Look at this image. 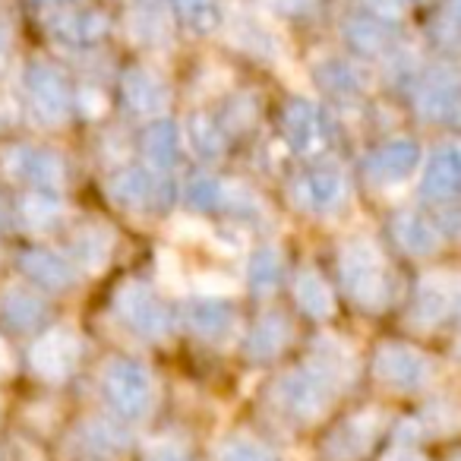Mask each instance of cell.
<instances>
[{
    "mask_svg": "<svg viewBox=\"0 0 461 461\" xmlns=\"http://www.w3.org/2000/svg\"><path fill=\"white\" fill-rule=\"evenodd\" d=\"M341 282L348 294L364 307H383L389 297V282H385V266L379 257L376 244L370 240H351L341 250Z\"/></svg>",
    "mask_w": 461,
    "mask_h": 461,
    "instance_id": "cell-1",
    "label": "cell"
},
{
    "mask_svg": "<svg viewBox=\"0 0 461 461\" xmlns=\"http://www.w3.org/2000/svg\"><path fill=\"white\" fill-rule=\"evenodd\" d=\"M104 395L114 404L117 414L130 417V420H142L152 411L155 385L142 364H136V360H114L108 366V373H104Z\"/></svg>",
    "mask_w": 461,
    "mask_h": 461,
    "instance_id": "cell-2",
    "label": "cell"
},
{
    "mask_svg": "<svg viewBox=\"0 0 461 461\" xmlns=\"http://www.w3.org/2000/svg\"><path fill=\"white\" fill-rule=\"evenodd\" d=\"M335 392L339 389H335L326 376H320L313 366H307V370L288 373V376L278 383V404H282L288 414L313 420V417H320L322 411L332 404Z\"/></svg>",
    "mask_w": 461,
    "mask_h": 461,
    "instance_id": "cell-3",
    "label": "cell"
},
{
    "mask_svg": "<svg viewBox=\"0 0 461 461\" xmlns=\"http://www.w3.org/2000/svg\"><path fill=\"white\" fill-rule=\"evenodd\" d=\"M117 313L133 332L146 335V339H161L171 329V316H167L165 303L146 285H127L117 294Z\"/></svg>",
    "mask_w": 461,
    "mask_h": 461,
    "instance_id": "cell-4",
    "label": "cell"
},
{
    "mask_svg": "<svg viewBox=\"0 0 461 461\" xmlns=\"http://www.w3.org/2000/svg\"><path fill=\"white\" fill-rule=\"evenodd\" d=\"M26 92L32 102L35 114L48 123H60L70 114V89H67L64 77L54 67L35 64L26 70Z\"/></svg>",
    "mask_w": 461,
    "mask_h": 461,
    "instance_id": "cell-5",
    "label": "cell"
},
{
    "mask_svg": "<svg viewBox=\"0 0 461 461\" xmlns=\"http://www.w3.org/2000/svg\"><path fill=\"white\" fill-rule=\"evenodd\" d=\"M376 376L398 392L420 389L429 379V364L420 351L408 345H389L376 354Z\"/></svg>",
    "mask_w": 461,
    "mask_h": 461,
    "instance_id": "cell-6",
    "label": "cell"
},
{
    "mask_svg": "<svg viewBox=\"0 0 461 461\" xmlns=\"http://www.w3.org/2000/svg\"><path fill=\"white\" fill-rule=\"evenodd\" d=\"M4 165L16 180H26L32 186H58L64 180V161L48 149L16 146L4 155Z\"/></svg>",
    "mask_w": 461,
    "mask_h": 461,
    "instance_id": "cell-7",
    "label": "cell"
},
{
    "mask_svg": "<svg viewBox=\"0 0 461 461\" xmlns=\"http://www.w3.org/2000/svg\"><path fill=\"white\" fill-rule=\"evenodd\" d=\"M282 127H285V140L294 152H316V149L326 142L329 127H326V117L316 104L310 102H291L288 111L282 117Z\"/></svg>",
    "mask_w": 461,
    "mask_h": 461,
    "instance_id": "cell-8",
    "label": "cell"
},
{
    "mask_svg": "<svg viewBox=\"0 0 461 461\" xmlns=\"http://www.w3.org/2000/svg\"><path fill=\"white\" fill-rule=\"evenodd\" d=\"M77 357H79V341L70 329H58V332L39 339L32 348V366L45 379H64L73 370Z\"/></svg>",
    "mask_w": 461,
    "mask_h": 461,
    "instance_id": "cell-9",
    "label": "cell"
},
{
    "mask_svg": "<svg viewBox=\"0 0 461 461\" xmlns=\"http://www.w3.org/2000/svg\"><path fill=\"white\" fill-rule=\"evenodd\" d=\"M417 165H420V149H417V142L392 140L370 155L366 171H370V177L379 180V184H402V180H408L411 174H414Z\"/></svg>",
    "mask_w": 461,
    "mask_h": 461,
    "instance_id": "cell-10",
    "label": "cell"
},
{
    "mask_svg": "<svg viewBox=\"0 0 461 461\" xmlns=\"http://www.w3.org/2000/svg\"><path fill=\"white\" fill-rule=\"evenodd\" d=\"M345 190H348L345 174L329 165L310 167V171L301 174V180H297V196L313 212H332L335 205L345 199Z\"/></svg>",
    "mask_w": 461,
    "mask_h": 461,
    "instance_id": "cell-11",
    "label": "cell"
},
{
    "mask_svg": "<svg viewBox=\"0 0 461 461\" xmlns=\"http://www.w3.org/2000/svg\"><path fill=\"white\" fill-rule=\"evenodd\" d=\"M458 307V278L452 272H433L420 282L417 291V313L427 322L448 320Z\"/></svg>",
    "mask_w": 461,
    "mask_h": 461,
    "instance_id": "cell-12",
    "label": "cell"
},
{
    "mask_svg": "<svg viewBox=\"0 0 461 461\" xmlns=\"http://www.w3.org/2000/svg\"><path fill=\"white\" fill-rule=\"evenodd\" d=\"M461 184V155L455 146H442L423 167V196L427 199H452Z\"/></svg>",
    "mask_w": 461,
    "mask_h": 461,
    "instance_id": "cell-13",
    "label": "cell"
},
{
    "mask_svg": "<svg viewBox=\"0 0 461 461\" xmlns=\"http://www.w3.org/2000/svg\"><path fill=\"white\" fill-rule=\"evenodd\" d=\"M130 32L142 45H167L171 41V14L165 0H133Z\"/></svg>",
    "mask_w": 461,
    "mask_h": 461,
    "instance_id": "cell-14",
    "label": "cell"
},
{
    "mask_svg": "<svg viewBox=\"0 0 461 461\" xmlns=\"http://www.w3.org/2000/svg\"><path fill=\"white\" fill-rule=\"evenodd\" d=\"M51 32L60 41H67V45L86 48L102 41V35L108 32V23L95 10H60L51 20Z\"/></svg>",
    "mask_w": 461,
    "mask_h": 461,
    "instance_id": "cell-15",
    "label": "cell"
},
{
    "mask_svg": "<svg viewBox=\"0 0 461 461\" xmlns=\"http://www.w3.org/2000/svg\"><path fill=\"white\" fill-rule=\"evenodd\" d=\"M123 98L136 114H158L167 108V86L149 70H130L123 77Z\"/></svg>",
    "mask_w": 461,
    "mask_h": 461,
    "instance_id": "cell-16",
    "label": "cell"
},
{
    "mask_svg": "<svg viewBox=\"0 0 461 461\" xmlns=\"http://www.w3.org/2000/svg\"><path fill=\"white\" fill-rule=\"evenodd\" d=\"M420 111L427 121L452 123L458 117V83L452 73H436L420 89Z\"/></svg>",
    "mask_w": 461,
    "mask_h": 461,
    "instance_id": "cell-17",
    "label": "cell"
},
{
    "mask_svg": "<svg viewBox=\"0 0 461 461\" xmlns=\"http://www.w3.org/2000/svg\"><path fill=\"white\" fill-rule=\"evenodd\" d=\"M108 193L114 203H121L123 209H149L158 199V186H155L152 174L140 171V167H127V171L114 174L108 184Z\"/></svg>",
    "mask_w": 461,
    "mask_h": 461,
    "instance_id": "cell-18",
    "label": "cell"
},
{
    "mask_svg": "<svg viewBox=\"0 0 461 461\" xmlns=\"http://www.w3.org/2000/svg\"><path fill=\"white\" fill-rule=\"evenodd\" d=\"M23 272H26L35 285L54 288V291L70 288L73 278H77L73 263H67L64 257H58V253H51V250H29L26 257H23Z\"/></svg>",
    "mask_w": 461,
    "mask_h": 461,
    "instance_id": "cell-19",
    "label": "cell"
},
{
    "mask_svg": "<svg viewBox=\"0 0 461 461\" xmlns=\"http://www.w3.org/2000/svg\"><path fill=\"white\" fill-rule=\"evenodd\" d=\"M310 366H313L320 376H326L335 389H339L341 383H348V376H351V370H354V366H351V351H348L339 339L316 341L313 354H310Z\"/></svg>",
    "mask_w": 461,
    "mask_h": 461,
    "instance_id": "cell-20",
    "label": "cell"
},
{
    "mask_svg": "<svg viewBox=\"0 0 461 461\" xmlns=\"http://www.w3.org/2000/svg\"><path fill=\"white\" fill-rule=\"evenodd\" d=\"M392 230H395L398 244H402L408 253H417V257H423V253H433L436 247H439V228H436L429 218L414 215V212H408V215H398L395 228H392Z\"/></svg>",
    "mask_w": 461,
    "mask_h": 461,
    "instance_id": "cell-21",
    "label": "cell"
},
{
    "mask_svg": "<svg viewBox=\"0 0 461 461\" xmlns=\"http://www.w3.org/2000/svg\"><path fill=\"white\" fill-rule=\"evenodd\" d=\"M142 152H146L149 165L158 167V171H167L174 167L180 152V133L171 121H155L152 127L146 130V140H142Z\"/></svg>",
    "mask_w": 461,
    "mask_h": 461,
    "instance_id": "cell-22",
    "label": "cell"
},
{
    "mask_svg": "<svg viewBox=\"0 0 461 461\" xmlns=\"http://www.w3.org/2000/svg\"><path fill=\"white\" fill-rule=\"evenodd\" d=\"M186 322H190V329L196 335H203V339H224V335L230 332V326H234V320H230V310L224 307L221 301H196L186 307Z\"/></svg>",
    "mask_w": 461,
    "mask_h": 461,
    "instance_id": "cell-23",
    "label": "cell"
},
{
    "mask_svg": "<svg viewBox=\"0 0 461 461\" xmlns=\"http://www.w3.org/2000/svg\"><path fill=\"white\" fill-rule=\"evenodd\" d=\"M345 39L364 58H379L392 45V32L385 26V20H351L345 26Z\"/></svg>",
    "mask_w": 461,
    "mask_h": 461,
    "instance_id": "cell-24",
    "label": "cell"
},
{
    "mask_svg": "<svg viewBox=\"0 0 461 461\" xmlns=\"http://www.w3.org/2000/svg\"><path fill=\"white\" fill-rule=\"evenodd\" d=\"M184 136H186V146L205 161H215L218 155L224 152L221 127H218L209 114H190V121H186V127H184Z\"/></svg>",
    "mask_w": 461,
    "mask_h": 461,
    "instance_id": "cell-25",
    "label": "cell"
},
{
    "mask_svg": "<svg viewBox=\"0 0 461 461\" xmlns=\"http://www.w3.org/2000/svg\"><path fill=\"white\" fill-rule=\"evenodd\" d=\"M285 345H288V322H285L282 316L269 313L253 326L250 341H247V351H250L253 357L263 360V357H276Z\"/></svg>",
    "mask_w": 461,
    "mask_h": 461,
    "instance_id": "cell-26",
    "label": "cell"
},
{
    "mask_svg": "<svg viewBox=\"0 0 461 461\" xmlns=\"http://www.w3.org/2000/svg\"><path fill=\"white\" fill-rule=\"evenodd\" d=\"M297 303L303 307V313L316 316V320L332 313V291L322 282L320 272H301V278H297Z\"/></svg>",
    "mask_w": 461,
    "mask_h": 461,
    "instance_id": "cell-27",
    "label": "cell"
},
{
    "mask_svg": "<svg viewBox=\"0 0 461 461\" xmlns=\"http://www.w3.org/2000/svg\"><path fill=\"white\" fill-rule=\"evenodd\" d=\"M60 212H64V203H60V199L54 196V193H48V190H32L20 205L23 221H26L29 228H35V230L51 228V224L60 218Z\"/></svg>",
    "mask_w": 461,
    "mask_h": 461,
    "instance_id": "cell-28",
    "label": "cell"
},
{
    "mask_svg": "<svg viewBox=\"0 0 461 461\" xmlns=\"http://www.w3.org/2000/svg\"><path fill=\"white\" fill-rule=\"evenodd\" d=\"M4 316H7V322H14L16 329H29L35 326V322L45 316V303H41V297H35L32 291L26 288H16L10 291V294H4Z\"/></svg>",
    "mask_w": 461,
    "mask_h": 461,
    "instance_id": "cell-29",
    "label": "cell"
},
{
    "mask_svg": "<svg viewBox=\"0 0 461 461\" xmlns=\"http://www.w3.org/2000/svg\"><path fill=\"white\" fill-rule=\"evenodd\" d=\"M174 7H177L180 20L196 32H212L224 20L221 0H174Z\"/></svg>",
    "mask_w": 461,
    "mask_h": 461,
    "instance_id": "cell-30",
    "label": "cell"
},
{
    "mask_svg": "<svg viewBox=\"0 0 461 461\" xmlns=\"http://www.w3.org/2000/svg\"><path fill=\"white\" fill-rule=\"evenodd\" d=\"M320 83L326 86L329 92H339V95H351V92H360L366 86V79L360 77V70L348 60H326V64L316 70Z\"/></svg>",
    "mask_w": 461,
    "mask_h": 461,
    "instance_id": "cell-31",
    "label": "cell"
},
{
    "mask_svg": "<svg viewBox=\"0 0 461 461\" xmlns=\"http://www.w3.org/2000/svg\"><path fill=\"white\" fill-rule=\"evenodd\" d=\"M373 433H376V420L373 417H354L348 420L339 433L332 436V452L335 455H357L370 446Z\"/></svg>",
    "mask_w": 461,
    "mask_h": 461,
    "instance_id": "cell-32",
    "label": "cell"
},
{
    "mask_svg": "<svg viewBox=\"0 0 461 461\" xmlns=\"http://www.w3.org/2000/svg\"><path fill=\"white\" fill-rule=\"evenodd\" d=\"M73 253H77V259L86 266V269H98L111 253V234L102 228L79 230L77 244H73Z\"/></svg>",
    "mask_w": 461,
    "mask_h": 461,
    "instance_id": "cell-33",
    "label": "cell"
},
{
    "mask_svg": "<svg viewBox=\"0 0 461 461\" xmlns=\"http://www.w3.org/2000/svg\"><path fill=\"white\" fill-rule=\"evenodd\" d=\"M278 278H282V257L278 250L266 247L250 259V285L257 294H269L272 288H278Z\"/></svg>",
    "mask_w": 461,
    "mask_h": 461,
    "instance_id": "cell-34",
    "label": "cell"
},
{
    "mask_svg": "<svg viewBox=\"0 0 461 461\" xmlns=\"http://www.w3.org/2000/svg\"><path fill=\"white\" fill-rule=\"evenodd\" d=\"M224 193H228V186L221 184V180L215 177H193L190 184H186V203L193 205V209H218V205H224Z\"/></svg>",
    "mask_w": 461,
    "mask_h": 461,
    "instance_id": "cell-35",
    "label": "cell"
},
{
    "mask_svg": "<svg viewBox=\"0 0 461 461\" xmlns=\"http://www.w3.org/2000/svg\"><path fill=\"white\" fill-rule=\"evenodd\" d=\"M238 41L253 54H266V58H272V54H276V35H272L266 26H259L257 20H240Z\"/></svg>",
    "mask_w": 461,
    "mask_h": 461,
    "instance_id": "cell-36",
    "label": "cell"
},
{
    "mask_svg": "<svg viewBox=\"0 0 461 461\" xmlns=\"http://www.w3.org/2000/svg\"><path fill=\"white\" fill-rule=\"evenodd\" d=\"M83 439H86V446L98 448V452H117V448L127 446V436H123L121 429L108 420L89 423V427L83 429Z\"/></svg>",
    "mask_w": 461,
    "mask_h": 461,
    "instance_id": "cell-37",
    "label": "cell"
},
{
    "mask_svg": "<svg viewBox=\"0 0 461 461\" xmlns=\"http://www.w3.org/2000/svg\"><path fill=\"white\" fill-rule=\"evenodd\" d=\"M221 461H276V455L259 446V442L230 439L228 446L221 448Z\"/></svg>",
    "mask_w": 461,
    "mask_h": 461,
    "instance_id": "cell-38",
    "label": "cell"
},
{
    "mask_svg": "<svg viewBox=\"0 0 461 461\" xmlns=\"http://www.w3.org/2000/svg\"><path fill=\"white\" fill-rule=\"evenodd\" d=\"M366 7L376 14V20H395L402 14V0H366Z\"/></svg>",
    "mask_w": 461,
    "mask_h": 461,
    "instance_id": "cell-39",
    "label": "cell"
},
{
    "mask_svg": "<svg viewBox=\"0 0 461 461\" xmlns=\"http://www.w3.org/2000/svg\"><path fill=\"white\" fill-rule=\"evenodd\" d=\"M149 461H193V458L180 446H158L149 455Z\"/></svg>",
    "mask_w": 461,
    "mask_h": 461,
    "instance_id": "cell-40",
    "label": "cell"
},
{
    "mask_svg": "<svg viewBox=\"0 0 461 461\" xmlns=\"http://www.w3.org/2000/svg\"><path fill=\"white\" fill-rule=\"evenodd\" d=\"M269 4L282 10V14H303V10H307L313 0H269Z\"/></svg>",
    "mask_w": 461,
    "mask_h": 461,
    "instance_id": "cell-41",
    "label": "cell"
},
{
    "mask_svg": "<svg viewBox=\"0 0 461 461\" xmlns=\"http://www.w3.org/2000/svg\"><path fill=\"white\" fill-rule=\"evenodd\" d=\"M10 224V203L7 196H0V228H7Z\"/></svg>",
    "mask_w": 461,
    "mask_h": 461,
    "instance_id": "cell-42",
    "label": "cell"
},
{
    "mask_svg": "<svg viewBox=\"0 0 461 461\" xmlns=\"http://www.w3.org/2000/svg\"><path fill=\"white\" fill-rule=\"evenodd\" d=\"M7 370V348H4V341H0V373Z\"/></svg>",
    "mask_w": 461,
    "mask_h": 461,
    "instance_id": "cell-43",
    "label": "cell"
},
{
    "mask_svg": "<svg viewBox=\"0 0 461 461\" xmlns=\"http://www.w3.org/2000/svg\"><path fill=\"white\" fill-rule=\"evenodd\" d=\"M4 51H7V32L0 29V58H4Z\"/></svg>",
    "mask_w": 461,
    "mask_h": 461,
    "instance_id": "cell-44",
    "label": "cell"
},
{
    "mask_svg": "<svg viewBox=\"0 0 461 461\" xmlns=\"http://www.w3.org/2000/svg\"><path fill=\"white\" fill-rule=\"evenodd\" d=\"M35 4H58V7H64V4H73V0H35Z\"/></svg>",
    "mask_w": 461,
    "mask_h": 461,
    "instance_id": "cell-45",
    "label": "cell"
},
{
    "mask_svg": "<svg viewBox=\"0 0 461 461\" xmlns=\"http://www.w3.org/2000/svg\"><path fill=\"white\" fill-rule=\"evenodd\" d=\"M395 461H420V458H411V455H404V458H395Z\"/></svg>",
    "mask_w": 461,
    "mask_h": 461,
    "instance_id": "cell-46",
    "label": "cell"
}]
</instances>
